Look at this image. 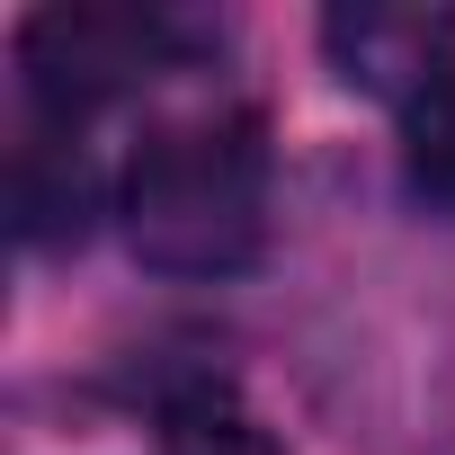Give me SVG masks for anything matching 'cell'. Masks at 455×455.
<instances>
[{"mask_svg":"<svg viewBox=\"0 0 455 455\" xmlns=\"http://www.w3.org/2000/svg\"><path fill=\"white\" fill-rule=\"evenodd\" d=\"M125 242L143 268L161 277H233L259 259L268 242V143L259 116L242 108H205V116H170L134 143L125 188Z\"/></svg>","mask_w":455,"mask_h":455,"instance_id":"1","label":"cell"},{"mask_svg":"<svg viewBox=\"0 0 455 455\" xmlns=\"http://www.w3.org/2000/svg\"><path fill=\"white\" fill-rule=\"evenodd\" d=\"M188 28L170 10H134V0H54L19 28V72L45 116H81L152 72H179Z\"/></svg>","mask_w":455,"mask_h":455,"instance_id":"2","label":"cell"},{"mask_svg":"<svg viewBox=\"0 0 455 455\" xmlns=\"http://www.w3.org/2000/svg\"><path fill=\"white\" fill-rule=\"evenodd\" d=\"M322 45L339 63V81L384 90V99H419L446 63H455V10H393V0H357V10L322 19Z\"/></svg>","mask_w":455,"mask_h":455,"instance_id":"3","label":"cell"},{"mask_svg":"<svg viewBox=\"0 0 455 455\" xmlns=\"http://www.w3.org/2000/svg\"><path fill=\"white\" fill-rule=\"evenodd\" d=\"M10 214H19V242H81L90 223V161L72 134H28L10 152Z\"/></svg>","mask_w":455,"mask_h":455,"instance_id":"4","label":"cell"},{"mask_svg":"<svg viewBox=\"0 0 455 455\" xmlns=\"http://www.w3.org/2000/svg\"><path fill=\"white\" fill-rule=\"evenodd\" d=\"M161 455H286V446L223 384H188V393L161 402Z\"/></svg>","mask_w":455,"mask_h":455,"instance_id":"5","label":"cell"},{"mask_svg":"<svg viewBox=\"0 0 455 455\" xmlns=\"http://www.w3.org/2000/svg\"><path fill=\"white\" fill-rule=\"evenodd\" d=\"M402 170H411V188L428 205L455 214V63L402 108Z\"/></svg>","mask_w":455,"mask_h":455,"instance_id":"6","label":"cell"}]
</instances>
